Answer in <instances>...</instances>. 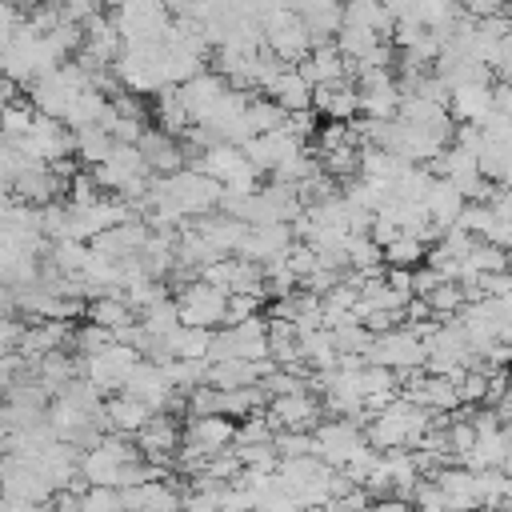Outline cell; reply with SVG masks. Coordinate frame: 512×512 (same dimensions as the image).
<instances>
[{
	"instance_id": "30bf717a",
	"label": "cell",
	"mask_w": 512,
	"mask_h": 512,
	"mask_svg": "<svg viewBox=\"0 0 512 512\" xmlns=\"http://www.w3.org/2000/svg\"><path fill=\"white\" fill-rule=\"evenodd\" d=\"M308 148H304V140H296L292 132H272V136H252L248 144H244V156H248V164L252 168H260V172H280L284 164H292L296 156H304Z\"/></svg>"
},
{
	"instance_id": "2e32d148",
	"label": "cell",
	"mask_w": 512,
	"mask_h": 512,
	"mask_svg": "<svg viewBox=\"0 0 512 512\" xmlns=\"http://www.w3.org/2000/svg\"><path fill=\"white\" fill-rule=\"evenodd\" d=\"M432 480H436L440 492L448 496V508H452V512H484V508H480V480H476V472H468L464 464H448V468H440Z\"/></svg>"
},
{
	"instance_id": "8fae6325",
	"label": "cell",
	"mask_w": 512,
	"mask_h": 512,
	"mask_svg": "<svg viewBox=\"0 0 512 512\" xmlns=\"http://www.w3.org/2000/svg\"><path fill=\"white\" fill-rule=\"evenodd\" d=\"M232 92V84L216 72V68H208V72H200L196 80H188L184 88H180V100H184V108H188V116H192V124L200 128L212 112H216V104L224 100Z\"/></svg>"
},
{
	"instance_id": "ac0fdd59",
	"label": "cell",
	"mask_w": 512,
	"mask_h": 512,
	"mask_svg": "<svg viewBox=\"0 0 512 512\" xmlns=\"http://www.w3.org/2000/svg\"><path fill=\"white\" fill-rule=\"evenodd\" d=\"M312 92H316V88L304 80V72H300V68H284L280 76H272V80L264 84V92H260V96L276 100V104L292 116V112H308V108H312Z\"/></svg>"
},
{
	"instance_id": "ffe728a7",
	"label": "cell",
	"mask_w": 512,
	"mask_h": 512,
	"mask_svg": "<svg viewBox=\"0 0 512 512\" xmlns=\"http://www.w3.org/2000/svg\"><path fill=\"white\" fill-rule=\"evenodd\" d=\"M192 224H196V232H200L220 256H240V248H244V240H248V224L236 220V216H224V212H212V216L192 220Z\"/></svg>"
},
{
	"instance_id": "cb8c5ba5",
	"label": "cell",
	"mask_w": 512,
	"mask_h": 512,
	"mask_svg": "<svg viewBox=\"0 0 512 512\" xmlns=\"http://www.w3.org/2000/svg\"><path fill=\"white\" fill-rule=\"evenodd\" d=\"M196 168H200L204 176L228 184L236 172L248 168V156H244V148H236V144H212L204 156H196Z\"/></svg>"
},
{
	"instance_id": "277c9868",
	"label": "cell",
	"mask_w": 512,
	"mask_h": 512,
	"mask_svg": "<svg viewBox=\"0 0 512 512\" xmlns=\"http://www.w3.org/2000/svg\"><path fill=\"white\" fill-rule=\"evenodd\" d=\"M176 308H180V324H188V328L220 332L228 324V292L212 288L208 280L180 284L176 288Z\"/></svg>"
},
{
	"instance_id": "d590c367",
	"label": "cell",
	"mask_w": 512,
	"mask_h": 512,
	"mask_svg": "<svg viewBox=\"0 0 512 512\" xmlns=\"http://www.w3.org/2000/svg\"><path fill=\"white\" fill-rule=\"evenodd\" d=\"M412 508H416V512H452V508H448V496L440 492L436 480H420V488H416V496H412Z\"/></svg>"
},
{
	"instance_id": "1f68e13d",
	"label": "cell",
	"mask_w": 512,
	"mask_h": 512,
	"mask_svg": "<svg viewBox=\"0 0 512 512\" xmlns=\"http://www.w3.org/2000/svg\"><path fill=\"white\" fill-rule=\"evenodd\" d=\"M428 252H432V248H428L424 240H416V236H400L396 244L384 248V264H388V268H408V272H416V268H424Z\"/></svg>"
},
{
	"instance_id": "9c48e42d",
	"label": "cell",
	"mask_w": 512,
	"mask_h": 512,
	"mask_svg": "<svg viewBox=\"0 0 512 512\" xmlns=\"http://www.w3.org/2000/svg\"><path fill=\"white\" fill-rule=\"evenodd\" d=\"M236 428L240 420L232 416H196V420H184V444L196 448L204 460L236 448Z\"/></svg>"
},
{
	"instance_id": "4fadbf2b",
	"label": "cell",
	"mask_w": 512,
	"mask_h": 512,
	"mask_svg": "<svg viewBox=\"0 0 512 512\" xmlns=\"http://www.w3.org/2000/svg\"><path fill=\"white\" fill-rule=\"evenodd\" d=\"M448 112L456 124H476L484 128L496 112V96H492V84H464V88H452L448 96Z\"/></svg>"
},
{
	"instance_id": "484cf974",
	"label": "cell",
	"mask_w": 512,
	"mask_h": 512,
	"mask_svg": "<svg viewBox=\"0 0 512 512\" xmlns=\"http://www.w3.org/2000/svg\"><path fill=\"white\" fill-rule=\"evenodd\" d=\"M344 20H348V24H360V28H372V32H376V36H384V40H392V36H396V20H392L388 4L352 0V4H344Z\"/></svg>"
},
{
	"instance_id": "7402d4cb",
	"label": "cell",
	"mask_w": 512,
	"mask_h": 512,
	"mask_svg": "<svg viewBox=\"0 0 512 512\" xmlns=\"http://www.w3.org/2000/svg\"><path fill=\"white\" fill-rule=\"evenodd\" d=\"M296 16L304 20V28H308V36H312L316 44L336 40V36H340V28H344V8H340V4H332V0L296 4Z\"/></svg>"
},
{
	"instance_id": "52a82bcc",
	"label": "cell",
	"mask_w": 512,
	"mask_h": 512,
	"mask_svg": "<svg viewBox=\"0 0 512 512\" xmlns=\"http://www.w3.org/2000/svg\"><path fill=\"white\" fill-rule=\"evenodd\" d=\"M136 448H140V460L164 468V464H172V460L180 456V448H184V424H180L176 416L160 412V416H152L148 428L136 436Z\"/></svg>"
},
{
	"instance_id": "4dcf8cb0",
	"label": "cell",
	"mask_w": 512,
	"mask_h": 512,
	"mask_svg": "<svg viewBox=\"0 0 512 512\" xmlns=\"http://www.w3.org/2000/svg\"><path fill=\"white\" fill-rule=\"evenodd\" d=\"M112 152H116V140H112L100 124H96V128H80V132H76V160H84L88 168L104 164Z\"/></svg>"
},
{
	"instance_id": "e575fe53",
	"label": "cell",
	"mask_w": 512,
	"mask_h": 512,
	"mask_svg": "<svg viewBox=\"0 0 512 512\" xmlns=\"http://www.w3.org/2000/svg\"><path fill=\"white\" fill-rule=\"evenodd\" d=\"M280 460H300V456H316V436L312 432H276L272 440Z\"/></svg>"
},
{
	"instance_id": "9a60e30c",
	"label": "cell",
	"mask_w": 512,
	"mask_h": 512,
	"mask_svg": "<svg viewBox=\"0 0 512 512\" xmlns=\"http://www.w3.org/2000/svg\"><path fill=\"white\" fill-rule=\"evenodd\" d=\"M140 152H144V160H148V172L152 176H176V172H184L188 164V152H184V144L176 140V136H168V132H160V128H148V136L140 140Z\"/></svg>"
},
{
	"instance_id": "ba28073f",
	"label": "cell",
	"mask_w": 512,
	"mask_h": 512,
	"mask_svg": "<svg viewBox=\"0 0 512 512\" xmlns=\"http://www.w3.org/2000/svg\"><path fill=\"white\" fill-rule=\"evenodd\" d=\"M324 404L316 392H292L280 400H268V420L276 424V432H316L324 420Z\"/></svg>"
},
{
	"instance_id": "8d00e7d4",
	"label": "cell",
	"mask_w": 512,
	"mask_h": 512,
	"mask_svg": "<svg viewBox=\"0 0 512 512\" xmlns=\"http://www.w3.org/2000/svg\"><path fill=\"white\" fill-rule=\"evenodd\" d=\"M84 512H124L120 488H88L84 492Z\"/></svg>"
},
{
	"instance_id": "7c38bea8",
	"label": "cell",
	"mask_w": 512,
	"mask_h": 512,
	"mask_svg": "<svg viewBox=\"0 0 512 512\" xmlns=\"http://www.w3.org/2000/svg\"><path fill=\"white\" fill-rule=\"evenodd\" d=\"M292 244H296L292 224H256V228H248V240H244L240 256L256 260V264H272V260H284Z\"/></svg>"
},
{
	"instance_id": "e0dca14e",
	"label": "cell",
	"mask_w": 512,
	"mask_h": 512,
	"mask_svg": "<svg viewBox=\"0 0 512 512\" xmlns=\"http://www.w3.org/2000/svg\"><path fill=\"white\" fill-rule=\"evenodd\" d=\"M300 72H304V80H308L312 88H328V84L352 80V64L340 56L336 40H328V44H316V48H312V56L300 64Z\"/></svg>"
},
{
	"instance_id": "603a6c76",
	"label": "cell",
	"mask_w": 512,
	"mask_h": 512,
	"mask_svg": "<svg viewBox=\"0 0 512 512\" xmlns=\"http://www.w3.org/2000/svg\"><path fill=\"white\" fill-rule=\"evenodd\" d=\"M424 208H428L432 224L448 232V228H456V224H460V216H464L468 200L460 196V188H456L452 180H436V184H432V192H428V200H424Z\"/></svg>"
},
{
	"instance_id": "74e56055",
	"label": "cell",
	"mask_w": 512,
	"mask_h": 512,
	"mask_svg": "<svg viewBox=\"0 0 512 512\" xmlns=\"http://www.w3.org/2000/svg\"><path fill=\"white\" fill-rule=\"evenodd\" d=\"M368 512H416V508H412V500H400V496H384V500H376Z\"/></svg>"
},
{
	"instance_id": "7a4b0ae2",
	"label": "cell",
	"mask_w": 512,
	"mask_h": 512,
	"mask_svg": "<svg viewBox=\"0 0 512 512\" xmlns=\"http://www.w3.org/2000/svg\"><path fill=\"white\" fill-rule=\"evenodd\" d=\"M124 48H148V44H168L172 28H176V16L168 4H152V0H128V4H116L108 8Z\"/></svg>"
},
{
	"instance_id": "8992f818",
	"label": "cell",
	"mask_w": 512,
	"mask_h": 512,
	"mask_svg": "<svg viewBox=\"0 0 512 512\" xmlns=\"http://www.w3.org/2000/svg\"><path fill=\"white\" fill-rule=\"evenodd\" d=\"M52 496H56L52 480L32 460L4 456V500H12V504H48Z\"/></svg>"
},
{
	"instance_id": "3957f363",
	"label": "cell",
	"mask_w": 512,
	"mask_h": 512,
	"mask_svg": "<svg viewBox=\"0 0 512 512\" xmlns=\"http://www.w3.org/2000/svg\"><path fill=\"white\" fill-rule=\"evenodd\" d=\"M364 364L388 368V372H396V376H412V372H424L428 348H424V340H420L408 324H400V328L376 336V344H372V352H368Z\"/></svg>"
},
{
	"instance_id": "44dd1931",
	"label": "cell",
	"mask_w": 512,
	"mask_h": 512,
	"mask_svg": "<svg viewBox=\"0 0 512 512\" xmlns=\"http://www.w3.org/2000/svg\"><path fill=\"white\" fill-rule=\"evenodd\" d=\"M104 416H108V432H116V436H128V440H136L144 428H148V420L156 416L148 404H140V400H132V396H108L104 400Z\"/></svg>"
},
{
	"instance_id": "d6986e66",
	"label": "cell",
	"mask_w": 512,
	"mask_h": 512,
	"mask_svg": "<svg viewBox=\"0 0 512 512\" xmlns=\"http://www.w3.org/2000/svg\"><path fill=\"white\" fill-rule=\"evenodd\" d=\"M312 108L320 112V120L352 124V116L360 112V88H356V80H340V84L316 88L312 92Z\"/></svg>"
},
{
	"instance_id": "83f0119b",
	"label": "cell",
	"mask_w": 512,
	"mask_h": 512,
	"mask_svg": "<svg viewBox=\"0 0 512 512\" xmlns=\"http://www.w3.org/2000/svg\"><path fill=\"white\" fill-rule=\"evenodd\" d=\"M380 44H384V36H376L372 28L348 24V20H344V28H340V36H336V48H340V56H344V60H352V68H356L364 56H372Z\"/></svg>"
},
{
	"instance_id": "f1b7e54d",
	"label": "cell",
	"mask_w": 512,
	"mask_h": 512,
	"mask_svg": "<svg viewBox=\"0 0 512 512\" xmlns=\"http://www.w3.org/2000/svg\"><path fill=\"white\" fill-rule=\"evenodd\" d=\"M140 328H144L152 340H168V336L180 328L176 296H164V300H156L152 308H144V312H140Z\"/></svg>"
},
{
	"instance_id": "d6a6232c",
	"label": "cell",
	"mask_w": 512,
	"mask_h": 512,
	"mask_svg": "<svg viewBox=\"0 0 512 512\" xmlns=\"http://www.w3.org/2000/svg\"><path fill=\"white\" fill-rule=\"evenodd\" d=\"M112 344H116V332H108V328H100V324H92V320H84V324L76 328V336H72V348H76L80 360L100 356V352L112 348Z\"/></svg>"
},
{
	"instance_id": "4316f807",
	"label": "cell",
	"mask_w": 512,
	"mask_h": 512,
	"mask_svg": "<svg viewBox=\"0 0 512 512\" xmlns=\"http://www.w3.org/2000/svg\"><path fill=\"white\" fill-rule=\"evenodd\" d=\"M88 320L100 324V328H108V332H120V328L136 324L140 316L132 312V304H128L124 296H96V300L88 304Z\"/></svg>"
},
{
	"instance_id": "f546056e",
	"label": "cell",
	"mask_w": 512,
	"mask_h": 512,
	"mask_svg": "<svg viewBox=\"0 0 512 512\" xmlns=\"http://www.w3.org/2000/svg\"><path fill=\"white\" fill-rule=\"evenodd\" d=\"M248 128H252V136L284 132L288 128V112L276 100H268V96H252V104H248Z\"/></svg>"
},
{
	"instance_id": "5b68a950",
	"label": "cell",
	"mask_w": 512,
	"mask_h": 512,
	"mask_svg": "<svg viewBox=\"0 0 512 512\" xmlns=\"http://www.w3.org/2000/svg\"><path fill=\"white\" fill-rule=\"evenodd\" d=\"M316 456L328 464V468H348L352 464V456L368 444V436H364V424L360 420H324L316 432Z\"/></svg>"
},
{
	"instance_id": "5bb4252c",
	"label": "cell",
	"mask_w": 512,
	"mask_h": 512,
	"mask_svg": "<svg viewBox=\"0 0 512 512\" xmlns=\"http://www.w3.org/2000/svg\"><path fill=\"white\" fill-rule=\"evenodd\" d=\"M120 496H124V512H180L188 492H180L172 480H152L140 488H120Z\"/></svg>"
},
{
	"instance_id": "836d02e7",
	"label": "cell",
	"mask_w": 512,
	"mask_h": 512,
	"mask_svg": "<svg viewBox=\"0 0 512 512\" xmlns=\"http://www.w3.org/2000/svg\"><path fill=\"white\" fill-rule=\"evenodd\" d=\"M36 120H40V112L32 104H20V100L4 104V140H12V144L24 140L36 128Z\"/></svg>"
},
{
	"instance_id": "6da1fadb",
	"label": "cell",
	"mask_w": 512,
	"mask_h": 512,
	"mask_svg": "<svg viewBox=\"0 0 512 512\" xmlns=\"http://www.w3.org/2000/svg\"><path fill=\"white\" fill-rule=\"evenodd\" d=\"M432 420H436V412L416 408L412 400L400 396L384 412L364 416V436H368V444L376 452H416L420 440L432 432Z\"/></svg>"
},
{
	"instance_id": "d4e9b609",
	"label": "cell",
	"mask_w": 512,
	"mask_h": 512,
	"mask_svg": "<svg viewBox=\"0 0 512 512\" xmlns=\"http://www.w3.org/2000/svg\"><path fill=\"white\" fill-rule=\"evenodd\" d=\"M152 112H156V120H160V132H168V136H188V132L196 128L192 116H188V108H184V100H180V88H164V92L156 96Z\"/></svg>"
}]
</instances>
